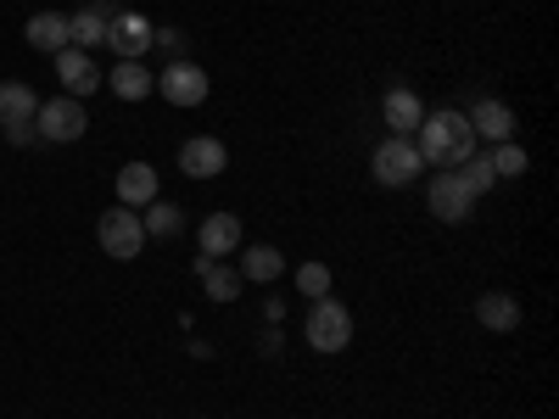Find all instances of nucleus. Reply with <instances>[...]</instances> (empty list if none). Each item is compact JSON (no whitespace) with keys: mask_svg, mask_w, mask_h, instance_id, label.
<instances>
[{"mask_svg":"<svg viewBox=\"0 0 559 419\" xmlns=\"http://www.w3.org/2000/svg\"><path fill=\"white\" fill-rule=\"evenodd\" d=\"M408 140H414V152H419V163H426V168H459L464 157L481 146L476 129H471V118L453 112V107L426 112V123H419Z\"/></svg>","mask_w":559,"mask_h":419,"instance_id":"obj_1","label":"nucleus"},{"mask_svg":"<svg viewBox=\"0 0 559 419\" xmlns=\"http://www.w3.org/2000/svg\"><path fill=\"white\" fill-rule=\"evenodd\" d=\"M302 336H308L313 352H347L353 347V313H347V302L319 297L308 308V319H302Z\"/></svg>","mask_w":559,"mask_h":419,"instance_id":"obj_2","label":"nucleus"},{"mask_svg":"<svg viewBox=\"0 0 559 419\" xmlns=\"http://www.w3.org/2000/svg\"><path fill=\"white\" fill-rule=\"evenodd\" d=\"M369 168H376V179L381 184H392V191H403V184H414L419 179V152H414V140L408 134H386L381 146H376V157H369Z\"/></svg>","mask_w":559,"mask_h":419,"instance_id":"obj_3","label":"nucleus"},{"mask_svg":"<svg viewBox=\"0 0 559 419\" xmlns=\"http://www.w3.org/2000/svg\"><path fill=\"white\" fill-rule=\"evenodd\" d=\"M96 241H102V252H107V258H118V263L140 258V247H146V229H140V213H129V207L118 202L112 213H102V224H96Z\"/></svg>","mask_w":559,"mask_h":419,"instance_id":"obj_4","label":"nucleus"},{"mask_svg":"<svg viewBox=\"0 0 559 419\" xmlns=\"http://www.w3.org/2000/svg\"><path fill=\"white\" fill-rule=\"evenodd\" d=\"M207 89H213V79L197 68V62H168L163 73H157V96L168 101V107H202L207 101Z\"/></svg>","mask_w":559,"mask_h":419,"instance_id":"obj_5","label":"nucleus"},{"mask_svg":"<svg viewBox=\"0 0 559 419\" xmlns=\"http://www.w3.org/2000/svg\"><path fill=\"white\" fill-rule=\"evenodd\" d=\"M34 129H39V140H51V146H68V140H79V134L90 129V118H84V101H73V96L39 101V112H34Z\"/></svg>","mask_w":559,"mask_h":419,"instance_id":"obj_6","label":"nucleus"},{"mask_svg":"<svg viewBox=\"0 0 559 419\" xmlns=\"http://www.w3.org/2000/svg\"><path fill=\"white\" fill-rule=\"evenodd\" d=\"M476 191L471 184H464V173L459 168H437V179H431V213L442 218V224H464L476 213Z\"/></svg>","mask_w":559,"mask_h":419,"instance_id":"obj_7","label":"nucleus"},{"mask_svg":"<svg viewBox=\"0 0 559 419\" xmlns=\"http://www.w3.org/2000/svg\"><path fill=\"white\" fill-rule=\"evenodd\" d=\"M157 39V28L140 17V12H118L112 23H107V45L118 51V62H140V51Z\"/></svg>","mask_w":559,"mask_h":419,"instance_id":"obj_8","label":"nucleus"},{"mask_svg":"<svg viewBox=\"0 0 559 419\" xmlns=\"http://www.w3.org/2000/svg\"><path fill=\"white\" fill-rule=\"evenodd\" d=\"M179 168L191 173V179H218L229 168V152H224V140L213 134H197V140H185L179 146Z\"/></svg>","mask_w":559,"mask_h":419,"instance_id":"obj_9","label":"nucleus"},{"mask_svg":"<svg viewBox=\"0 0 559 419\" xmlns=\"http://www.w3.org/2000/svg\"><path fill=\"white\" fill-rule=\"evenodd\" d=\"M57 79H62V89L73 101H84L90 89H102V73H96V62H90L79 45H68V51H57Z\"/></svg>","mask_w":559,"mask_h":419,"instance_id":"obj_10","label":"nucleus"},{"mask_svg":"<svg viewBox=\"0 0 559 419\" xmlns=\"http://www.w3.org/2000/svg\"><path fill=\"white\" fill-rule=\"evenodd\" d=\"M118 17L112 0H96V7H84L79 17H68V39L79 45V51H90V45H107V23Z\"/></svg>","mask_w":559,"mask_h":419,"instance_id":"obj_11","label":"nucleus"},{"mask_svg":"<svg viewBox=\"0 0 559 419\" xmlns=\"http://www.w3.org/2000/svg\"><path fill=\"white\" fill-rule=\"evenodd\" d=\"M197 241H202V258L236 252V247H241V218H236V213H207L202 229H197Z\"/></svg>","mask_w":559,"mask_h":419,"instance_id":"obj_12","label":"nucleus"},{"mask_svg":"<svg viewBox=\"0 0 559 419\" xmlns=\"http://www.w3.org/2000/svg\"><path fill=\"white\" fill-rule=\"evenodd\" d=\"M118 202H123V207L157 202V168H152V163H123V168H118Z\"/></svg>","mask_w":559,"mask_h":419,"instance_id":"obj_13","label":"nucleus"},{"mask_svg":"<svg viewBox=\"0 0 559 419\" xmlns=\"http://www.w3.org/2000/svg\"><path fill=\"white\" fill-rule=\"evenodd\" d=\"M23 39L34 45V51H45V57H57V51H68V17L62 12H34L28 17V28H23Z\"/></svg>","mask_w":559,"mask_h":419,"instance_id":"obj_14","label":"nucleus"},{"mask_svg":"<svg viewBox=\"0 0 559 419\" xmlns=\"http://www.w3.org/2000/svg\"><path fill=\"white\" fill-rule=\"evenodd\" d=\"M476 129V140H515V107L509 101H476V112H464Z\"/></svg>","mask_w":559,"mask_h":419,"instance_id":"obj_15","label":"nucleus"},{"mask_svg":"<svg viewBox=\"0 0 559 419\" xmlns=\"http://www.w3.org/2000/svg\"><path fill=\"white\" fill-rule=\"evenodd\" d=\"M381 118L392 123V134H414L419 123H426V101H419L414 89H386V101H381Z\"/></svg>","mask_w":559,"mask_h":419,"instance_id":"obj_16","label":"nucleus"},{"mask_svg":"<svg viewBox=\"0 0 559 419\" xmlns=\"http://www.w3.org/2000/svg\"><path fill=\"white\" fill-rule=\"evenodd\" d=\"M476 319H481V331H498V336H509L521 324V302L509 297V291H481V302H476Z\"/></svg>","mask_w":559,"mask_h":419,"instance_id":"obj_17","label":"nucleus"},{"mask_svg":"<svg viewBox=\"0 0 559 419\" xmlns=\"http://www.w3.org/2000/svg\"><path fill=\"white\" fill-rule=\"evenodd\" d=\"M102 84H112V96H118V101H146L152 89H157V73H146L140 62H118Z\"/></svg>","mask_w":559,"mask_h":419,"instance_id":"obj_18","label":"nucleus"},{"mask_svg":"<svg viewBox=\"0 0 559 419\" xmlns=\"http://www.w3.org/2000/svg\"><path fill=\"white\" fill-rule=\"evenodd\" d=\"M39 112V96L23 84V79H7L0 84V123H28Z\"/></svg>","mask_w":559,"mask_h":419,"instance_id":"obj_19","label":"nucleus"},{"mask_svg":"<svg viewBox=\"0 0 559 419\" xmlns=\"http://www.w3.org/2000/svg\"><path fill=\"white\" fill-rule=\"evenodd\" d=\"M140 229H146V241H168V236H179V229H185V213L157 196V202H146V213H140Z\"/></svg>","mask_w":559,"mask_h":419,"instance_id":"obj_20","label":"nucleus"},{"mask_svg":"<svg viewBox=\"0 0 559 419\" xmlns=\"http://www.w3.org/2000/svg\"><path fill=\"white\" fill-rule=\"evenodd\" d=\"M197 274H202V286H207L213 302H236L241 297V274L236 268H218L213 258H197Z\"/></svg>","mask_w":559,"mask_h":419,"instance_id":"obj_21","label":"nucleus"},{"mask_svg":"<svg viewBox=\"0 0 559 419\" xmlns=\"http://www.w3.org/2000/svg\"><path fill=\"white\" fill-rule=\"evenodd\" d=\"M236 274H241V279H258V286H269V279L286 274V258H280L274 247H247V258H241Z\"/></svg>","mask_w":559,"mask_h":419,"instance_id":"obj_22","label":"nucleus"},{"mask_svg":"<svg viewBox=\"0 0 559 419\" xmlns=\"http://www.w3.org/2000/svg\"><path fill=\"white\" fill-rule=\"evenodd\" d=\"M487 163H492V173H498V179H521V173L532 168L526 146H515V140H498V152H492Z\"/></svg>","mask_w":559,"mask_h":419,"instance_id":"obj_23","label":"nucleus"},{"mask_svg":"<svg viewBox=\"0 0 559 419\" xmlns=\"http://www.w3.org/2000/svg\"><path fill=\"white\" fill-rule=\"evenodd\" d=\"M459 173H464V184H471V191H476V196H487V191H492V184H498V173H492V163H487V152H471V157H464V163H459Z\"/></svg>","mask_w":559,"mask_h":419,"instance_id":"obj_24","label":"nucleus"},{"mask_svg":"<svg viewBox=\"0 0 559 419\" xmlns=\"http://www.w3.org/2000/svg\"><path fill=\"white\" fill-rule=\"evenodd\" d=\"M297 291L313 297V302L331 297V268H324V263H302V268H297Z\"/></svg>","mask_w":559,"mask_h":419,"instance_id":"obj_25","label":"nucleus"},{"mask_svg":"<svg viewBox=\"0 0 559 419\" xmlns=\"http://www.w3.org/2000/svg\"><path fill=\"white\" fill-rule=\"evenodd\" d=\"M0 129H7V140H12V146H28V140L39 134V129H34V118H28V123H0Z\"/></svg>","mask_w":559,"mask_h":419,"instance_id":"obj_26","label":"nucleus"}]
</instances>
